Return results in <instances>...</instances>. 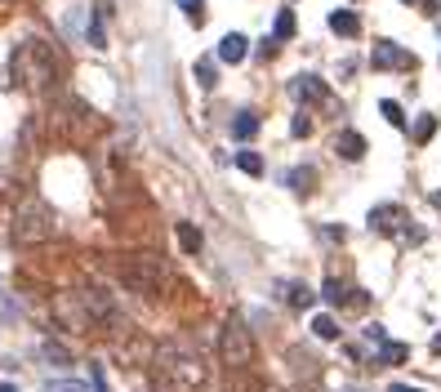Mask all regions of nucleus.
Listing matches in <instances>:
<instances>
[{"instance_id": "nucleus-1", "label": "nucleus", "mask_w": 441, "mask_h": 392, "mask_svg": "<svg viewBox=\"0 0 441 392\" xmlns=\"http://www.w3.org/2000/svg\"><path fill=\"white\" fill-rule=\"evenodd\" d=\"M152 379L161 384V392H192L205 384V361L187 348H161L152 361Z\"/></svg>"}, {"instance_id": "nucleus-3", "label": "nucleus", "mask_w": 441, "mask_h": 392, "mask_svg": "<svg viewBox=\"0 0 441 392\" xmlns=\"http://www.w3.org/2000/svg\"><path fill=\"white\" fill-rule=\"evenodd\" d=\"M219 352H223V361H228L232 370H241V366L255 361V334H250V325L241 321V316H228V321H223Z\"/></svg>"}, {"instance_id": "nucleus-14", "label": "nucleus", "mask_w": 441, "mask_h": 392, "mask_svg": "<svg viewBox=\"0 0 441 392\" xmlns=\"http://www.w3.org/2000/svg\"><path fill=\"white\" fill-rule=\"evenodd\" d=\"M232 134H237L241 143H246V138H255V134H259V116H255V111H241V116L232 120Z\"/></svg>"}, {"instance_id": "nucleus-15", "label": "nucleus", "mask_w": 441, "mask_h": 392, "mask_svg": "<svg viewBox=\"0 0 441 392\" xmlns=\"http://www.w3.org/2000/svg\"><path fill=\"white\" fill-rule=\"evenodd\" d=\"M406 357H410V348H406V343H383L374 361H379V366H401Z\"/></svg>"}, {"instance_id": "nucleus-22", "label": "nucleus", "mask_w": 441, "mask_h": 392, "mask_svg": "<svg viewBox=\"0 0 441 392\" xmlns=\"http://www.w3.org/2000/svg\"><path fill=\"white\" fill-rule=\"evenodd\" d=\"M286 290H290L286 298H290L294 307H312V298H316L312 290H308V285H299V281H294V285H286Z\"/></svg>"}, {"instance_id": "nucleus-11", "label": "nucleus", "mask_w": 441, "mask_h": 392, "mask_svg": "<svg viewBox=\"0 0 441 392\" xmlns=\"http://www.w3.org/2000/svg\"><path fill=\"white\" fill-rule=\"evenodd\" d=\"M107 18H111V9L98 0V9H94V23H89V36H85L94 50H103V45H107Z\"/></svg>"}, {"instance_id": "nucleus-19", "label": "nucleus", "mask_w": 441, "mask_h": 392, "mask_svg": "<svg viewBox=\"0 0 441 392\" xmlns=\"http://www.w3.org/2000/svg\"><path fill=\"white\" fill-rule=\"evenodd\" d=\"M214 80H219L214 58H201V63H196V85H201V89H214Z\"/></svg>"}, {"instance_id": "nucleus-18", "label": "nucleus", "mask_w": 441, "mask_h": 392, "mask_svg": "<svg viewBox=\"0 0 441 392\" xmlns=\"http://www.w3.org/2000/svg\"><path fill=\"white\" fill-rule=\"evenodd\" d=\"M312 334L316 339H339V321H334V316H312Z\"/></svg>"}, {"instance_id": "nucleus-6", "label": "nucleus", "mask_w": 441, "mask_h": 392, "mask_svg": "<svg viewBox=\"0 0 441 392\" xmlns=\"http://www.w3.org/2000/svg\"><path fill=\"white\" fill-rule=\"evenodd\" d=\"M370 63L374 67H415V54H406L397 41H374Z\"/></svg>"}, {"instance_id": "nucleus-8", "label": "nucleus", "mask_w": 441, "mask_h": 392, "mask_svg": "<svg viewBox=\"0 0 441 392\" xmlns=\"http://www.w3.org/2000/svg\"><path fill=\"white\" fill-rule=\"evenodd\" d=\"M334 152H339L343 161H361V156H365V138L356 134V129H343V134L334 138Z\"/></svg>"}, {"instance_id": "nucleus-35", "label": "nucleus", "mask_w": 441, "mask_h": 392, "mask_svg": "<svg viewBox=\"0 0 441 392\" xmlns=\"http://www.w3.org/2000/svg\"><path fill=\"white\" fill-rule=\"evenodd\" d=\"M406 5H419V0H406Z\"/></svg>"}, {"instance_id": "nucleus-7", "label": "nucleus", "mask_w": 441, "mask_h": 392, "mask_svg": "<svg viewBox=\"0 0 441 392\" xmlns=\"http://www.w3.org/2000/svg\"><path fill=\"white\" fill-rule=\"evenodd\" d=\"M290 94H294V98H303V102H325V98H330V89H325V80H321V76L303 72V76H294V80H290Z\"/></svg>"}, {"instance_id": "nucleus-10", "label": "nucleus", "mask_w": 441, "mask_h": 392, "mask_svg": "<svg viewBox=\"0 0 441 392\" xmlns=\"http://www.w3.org/2000/svg\"><path fill=\"white\" fill-rule=\"evenodd\" d=\"M401 223V205H374L370 210V232H392Z\"/></svg>"}, {"instance_id": "nucleus-32", "label": "nucleus", "mask_w": 441, "mask_h": 392, "mask_svg": "<svg viewBox=\"0 0 441 392\" xmlns=\"http://www.w3.org/2000/svg\"><path fill=\"white\" fill-rule=\"evenodd\" d=\"M392 392H424V388H410V384H392Z\"/></svg>"}, {"instance_id": "nucleus-28", "label": "nucleus", "mask_w": 441, "mask_h": 392, "mask_svg": "<svg viewBox=\"0 0 441 392\" xmlns=\"http://www.w3.org/2000/svg\"><path fill=\"white\" fill-rule=\"evenodd\" d=\"M290 188L308 192V188H312V170H290Z\"/></svg>"}, {"instance_id": "nucleus-17", "label": "nucleus", "mask_w": 441, "mask_h": 392, "mask_svg": "<svg viewBox=\"0 0 441 392\" xmlns=\"http://www.w3.org/2000/svg\"><path fill=\"white\" fill-rule=\"evenodd\" d=\"M237 170H241V174H255V179H259V174H263V156L246 147V152H237Z\"/></svg>"}, {"instance_id": "nucleus-31", "label": "nucleus", "mask_w": 441, "mask_h": 392, "mask_svg": "<svg viewBox=\"0 0 441 392\" xmlns=\"http://www.w3.org/2000/svg\"><path fill=\"white\" fill-rule=\"evenodd\" d=\"M0 321H18V307L9 298H0Z\"/></svg>"}, {"instance_id": "nucleus-5", "label": "nucleus", "mask_w": 441, "mask_h": 392, "mask_svg": "<svg viewBox=\"0 0 441 392\" xmlns=\"http://www.w3.org/2000/svg\"><path fill=\"white\" fill-rule=\"evenodd\" d=\"M54 316H58V325H67V330H89L94 325V316L80 307V298H72L67 290L54 294Z\"/></svg>"}, {"instance_id": "nucleus-9", "label": "nucleus", "mask_w": 441, "mask_h": 392, "mask_svg": "<svg viewBox=\"0 0 441 392\" xmlns=\"http://www.w3.org/2000/svg\"><path fill=\"white\" fill-rule=\"evenodd\" d=\"M246 54H250V45H246V36H241V32H228L219 41V63H241Z\"/></svg>"}, {"instance_id": "nucleus-27", "label": "nucleus", "mask_w": 441, "mask_h": 392, "mask_svg": "<svg viewBox=\"0 0 441 392\" xmlns=\"http://www.w3.org/2000/svg\"><path fill=\"white\" fill-rule=\"evenodd\" d=\"M45 392H89V388L76 384V379H50V384H45Z\"/></svg>"}, {"instance_id": "nucleus-20", "label": "nucleus", "mask_w": 441, "mask_h": 392, "mask_svg": "<svg viewBox=\"0 0 441 392\" xmlns=\"http://www.w3.org/2000/svg\"><path fill=\"white\" fill-rule=\"evenodd\" d=\"M272 41H290V36H294V9H281L277 14V27H272Z\"/></svg>"}, {"instance_id": "nucleus-30", "label": "nucleus", "mask_w": 441, "mask_h": 392, "mask_svg": "<svg viewBox=\"0 0 441 392\" xmlns=\"http://www.w3.org/2000/svg\"><path fill=\"white\" fill-rule=\"evenodd\" d=\"M365 339H370V343H379V348H383V343H388V334H383V325H365Z\"/></svg>"}, {"instance_id": "nucleus-29", "label": "nucleus", "mask_w": 441, "mask_h": 392, "mask_svg": "<svg viewBox=\"0 0 441 392\" xmlns=\"http://www.w3.org/2000/svg\"><path fill=\"white\" fill-rule=\"evenodd\" d=\"M290 134H294V138H308V134H312V120H308L303 111H299V116H294V125H290Z\"/></svg>"}, {"instance_id": "nucleus-16", "label": "nucleus", "mask_w": 441, "mask_h": 392, "mask_svg": "<svg viewBox=\"0 0 441 392\" xmlns=\"http://www.w3.org/2000/svg\"><path fill=\"white\" fill-rule=\"evenodd\" d=\"M321 298H325V303H348V285H343L339 281V276H325V285H321Z\"/></svg>"}, {"instance_id": "nucleus-12", "label": "nucleus", "mask_w": 441, "mask_h": 392, "mask_svg": "<svg viewBox=\"0 0 441 392\" xmlns=\"http://www.w3.org/2000/svg\"><path fill=\"white\" fill-rule=\"evenodd\" d=\"M330 32L334 36H356V32H361V18H356L352 9H334V14H330Z\"/></svg>"}, {"instance_id": "nucleus-21", "label": "nucleus", "mask_w": 441, "mask_h": 392, "mask_svg": "<svg viewBox=\"0 0 441 392\" xmlns=\"http://www.w3.org/2000/svg\"><path fill=\"white\" fill-rule=\"evenodd\" d=\"M379 111H383V120H388V125H406V111H401V102H392V98H383L379 102Z\"/></svg>"}, {"instance_id": "nucleus-23", "label": "nucleus", "mask_w": 441, "mask_h": 392, "mask_svg": "<svg viewBox=\"0 0 441 392\" xmlns=\"http://www.w3.org/2000/svg\"><path fill=\"white\" fill-rule=\"evenodd\" d=\"M174 5H178V9H183V14H187V18H192V23H196V27H201V23H205V9H201V5H205V0H174Z\"/></svg>"}, {"instance_id": "nucleus-26", "label": "nucleus", "mask_w": 441, "mask_h": 392, "mask_svg": "<svg viewBox=\"0 0 441 392\" xmlns=\"http://www.w3.org/2000/svg\"><path fill=\"white\" fill-rule=\"evenodd\" d=\"M41 352H45V357L54 361V366H72V352H67V348H58V343H45Z\"/></svg>"}, {"instance_id": "nucleus-13", "label": "nucleus", "mask_w": 441, "mask_h": 392, "mask_svg": "<svg viewBox=\"0 0 441 392\" xmlns=\"http://www.w3.org/2000/svg\"><path fill=\"white\" fill-rule=\"evenodd\" d=\"M178 246H183L187 254H201V246H205L201 228H192V223H178Z\"/></svg>"}, {"instance_id": "nucleus-33", "label": "nucleus", "mask_w": 441, "mask_h": 392, "mask_svg": "<svg viewBox=\"0 0 441 392\" xmlns=\"http://www.w3.org/2000/svg\"><path fill=\"white\" fill-rule=\"evenodd\" d=\"M0 392H18V388H14V384H0Z\"/></svg>"}, {"instance_id": "nucleus-2", "label": "nucleus", "mask_w": 441, "mask_h": 392, "mask_svg": "<svg viewBox=\"0 0 441 392\" xmlns=\"http://www.w3.org/2000/svg\"><path fill=\"white\" fill-rule=\"evenodd\" d=\"M14 76H27V85H36V89H50L54 80H58V63H54V54L45 50V41H23L18 45Z\"/></svg>"}, {"instance_id": "nucleus-25", "label": "nucleus", "mask_w": 441, "mask_h": 392, "mask_svg": "<svg viewBox=\"0 0 441 392\" xmlns=\"http://www.w3.org/2000/svg\"><path fill=\"white\" fill-rule=\"evenodd\" d=\"M89 392H111V388H107V370H103L98 361L89 366Z\"/></svg>"}, {"instance_id": "nucleus-24", "label": "nucleus", "mask_w": 441, "mask_h": 392, "mask_svg": "<svg viewBox=\"0 0 441 392\" xmlns=\"http://www.w3.org/2000/svg\"><path fill=\"white\" fill-rule=\"evenodd\" d=\"M433 129H437V116H419V120H415V143H428V138H433Z\"/></svg>"}, {"instance_id": "nucleus-4", "label": "nucleus", "mask_w": 441, "mask_h": 392, "mask_svg": "<svg viewBox=\"0 0 441 392\" xmlns=\"http://www.w3.org/2000/svg\"><path fill=\"white\" fill-rule=\"evenodd\" d=\"M50 232H54V219H50L45 205H23V210H18V219H14V241L18 246H36V241H45Z\"/></svg>"}, {"instance_id": "nucleus-34", "label": "nucleus", "mask_w": 441, "mask_h": 392, "mask_svg": "<svg viewBox=\"0 0 441 392\" xmlns=\"http://www.w3.org/2000/svg\"><path fill=\"white\" fill-rule=\"evenodd\" d=\"M433 352H441V334H437V339H433Z\"/></svg>"}]
</instances>
